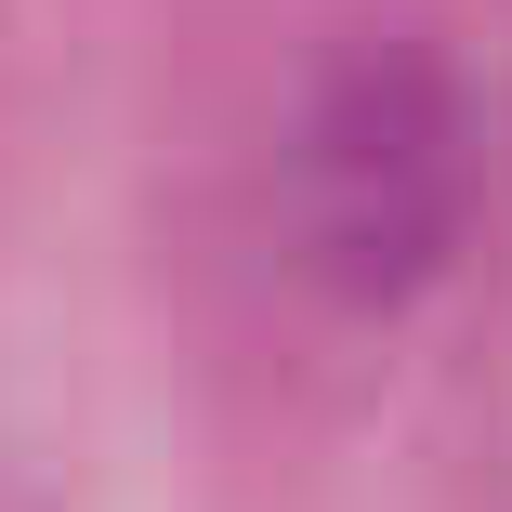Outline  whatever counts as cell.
<instances>
[{
  "label": "cell",
  "mask_w": 512,
  "mask_h": 512,
  "mask_svg": "<svg viewBox=\"0 0 512 512\" xmlns=\"http://www.w3.org/2000/svg\"><path fill=\"white\" fill-rule=\"evenodd\" d=\"M460 197H473V132L447 106V79H421V66H355L289 132L302 263L342 289H407L421 263H447Z\"/></svg>",
  "instance_id": "1"
}]
</instances>
